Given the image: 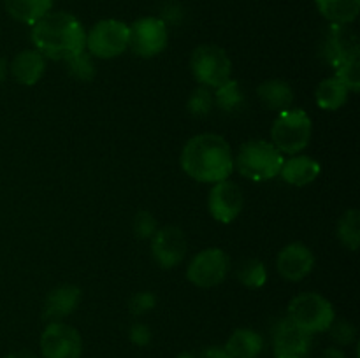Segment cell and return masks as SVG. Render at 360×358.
<instances>
[{"label":"cell","instance_id":"obj_14","mask_svg":"<svg viewBox=\"0 0 360 358\" xmlns=\"http://www.w3.org/2000/svg\"><path fill=\"white\" fill-rule=\"evenodd\" d=\"M315 267V255L311 249L301 242L285 246L276 256V269L283 279L297 283L302 281Z\"/></svg>","mask_w":360,"mask_h":358},{"label":"cell","instance_id":"obj_36","mask_svg":"<svg viewBox=\"0 0 360 358\" xmlns=\"http://www.w3.org/2000/svg\"><path fill=\"white\" fill-rule=\"evenodd\" d=\"M320 358H347V354H345V351L341 350V347H327V350H323V353L320 354Z\"/></svg>","mask_w":360,"mask_h":358},{"label":"cell","instance_id":"obj_6","mask_svg":"<svg viewBox=\"0 0 360 358\" xmlns=\"http://www.w3.org/2000/svg\"><path fill=\"white\" fill-rule=\"evenodd\" d=\"M190 69L200 86L218 88L225 81L231 79L232 62L227 51L220 46L202 44L192 53Z\"/></svg>","mask_w":360,"mask_h":358},{"label":"cell","instance_id":"obj_38","mask_svg":"<svg viewBox=\"0 0 360 358\" xmlns=\"http://www.w3.org/2000/svg\"><path fill=\"white\" fill-rule=\"evenodd\" d=\"M6 76H7V63H6V60L0 58V83H4V81H6Z\"/></svg>","mask_w":360,"mask_h":358},{"label":"cell","instance_id":"obj_7","mask_svg":"<svg viewBox=\"0 0 360 358\" xmlns=\"http://www.w3.org/2000/svg\"><path fill=\"white\" fill-rule=\"evenodd\" d=\"M129 25L118 20H101L86 34V49L94 58L111 60L129 49Z\"/></svg>","mask_w":360,"mask_h":358},{"label":"cell","instance_id":"obj_15","mask_svg":"<svg viewBox=\"0 0 360 358\" xmlns=\"http://www.w3.org/2000/svg\"><path fill=\"white\" fill-rule=\"evenodd\" d=\"M273 346L276 354L306 357L311 350V333L295 325L290 318H283L273 330Z\"/></svg>","mask_w":360,"mask_h":358},{"label":"cell","instance_id":"obj_17","mask_svg":"<svg viewBox=\"0 0 360 358\" xmlns=\"http://www.w3.org/2000/svg\"><path fill=\"white\" fill-rule=\"evenodd\" d=\"M81 300V290L74 284H62L49 291L44 302V318L49 321H58V319L69 316L77 307Z\"/></svg>","mask_w":360,"mask_h":358},{"label":"cell","instance_id":"obj_37","mask_svg":"<svg viewBox=\"0 0 360 358\" xmlns=\"http://www.w3.org/2000/svg\"><path fill=\"white\" fill-rule=\"evenodd\" d=\"M4 358H39L37 354L30 353V351H16V353H9Z\"/></svg>","mask_w":360,"mask_h":358},{"label":"cell","instance_id":"obj_27","mask_svg":"<svg viewBox=\"0 0 360 358\" xmlns=\"http://www.w3.org/2000/svg\"><path fill=\"white\" fill-rule=\"evenodd\" d=\"M91 58L94 56L90 53L83 51L79 55L72 56L70 60H67V70H69L70 76L77 81H84V83L94 79L97 69H95V62Z\"/></svg>","mask_w":360,"mask_h":358},{"label":"cell","instance_id":"obj_23","mask_svg":"<svg viewBox=\"0 0 360 358\" xmlns=\"http://www.w3.org/2000/svg\"><path fill=\"white\" fill-rule=\"evenodd\" d=\"M348 93L350 91L336 77H327L316 88L315 98L319 107L323 109V111H338V109L347 104Z\"/></svg>","mask_w":360,"mask_h":358},{"label":"cell","instance_id":"obj_18","mask_svg":"<svg viewBox=\"0 0 360 358\" xmlns=\"http://www.w3.org/2000/svg\"><path fill=\"white\" fill-rule=\"evenodd\" d=\"M280 175L292 186H306L320 175V164L306 154H294L281 165Z\"/></svg>","mask_w":360,"mask_h":358},{"label":"cell","instance_id":"obj_39","mask_svg":"<svg viewBox=\"0 0 360 358\" xmlns=\"http://www.w3.org/2000/svg\"><path fill=\"white\" fill-rule=\"evenodd\" d=\"M176 358H197V357H195V354H192V353H179Z\"/></svg>","mask_w":360,"mask_h":358},{"label":"cell","instance_id":"obj_8","mask_svg":"<svg viewBox=\"0 0 360 358\" xmlns=\"http://www.w3.org/2000/svg\"><path fill=\"white\" fill-rule=\"evenodd\" d=\"M231 270V258L220 248L202 249L190 260L186 277L199 288H213L224 283Z\"/></svg>","mask_w":360,"mask_h":358},{"label":"cell","instance_id":"obj_32","mask_svg":"<svg viewBox=\"0 0 360 358\" xmlns=\"http://www.w3.org/2000/svg\"><path fill=\"white\" fill-rule=\"evenodd\" d=\"M329 332L330 337H333L340 346H348V344L354 343L355 337H357L355 326L352 325L350 321H345V319H341V321H336V319H334L333 325L329 326Z\"/></svg>","mask_w":360,"mask_h":358},{"label":"cell","instance_id":"obj_5","mask_svg":"<svg viewBox=\"0 0 360 358\" xmlns=\"http://www.w3.org/2000/svg\"><path fill=\"white\" fill-rule=\"evenodd\" d=\"M288 318L313 336V333L327 332L336 319V312L326 297L315 291H308L292 298L288 304Z\"/></svg>","mask_w":360,"mask_h":358},{"label":"cell","instance_id":"obj_24","mask_svg":"<svg viewBox=\"0 0 360 358\" xmlns=\"http://www.w3.org/2000/svg\"><path fill=\"white\" fill-rule=\"evenodd\" d=\"M213 93V102L220 111L224 112H238L245 107V91H243L241 84L236 79L225 81L224 84H220L218 88H214Z\"/></svg>","mask_w":360,"mask_h":358},{"label":"cell","instance_id":"obj_12","mask_svg":"<svg viewBox=\"0 0 360 358\" xmlns=\"http://www.w3.org/2000/svg\"><path fill=\"white\" fill-rule=\"evenodd\" d=\"M245 206L243 190L236 183L225 181L214 183L207 197V207L211 216L220 223H232Z\"/></svg>","mask_w":360,"mask_h":358},{"label":"cell","instance_id":"obj_3","mask_svg":"<svg viewBox=\"0 0 360 358\" xmlns=\"http://www.w3.org/2000/svg\"><path fill=\"white\" fill-rule=\"evenodd\" d=\"M285 158L269 140H248L234 158V167L250 181H269L280 175Z\"/></svg>","mask_w":360,"mask_h":358},{"label":"cell","instance_id":"obj_9","mask_svg":"<svg viewBox=\"0 0 360 358\" xmlns=\"http://www.w3.org/2000/svg\"><path fill=\"white\" fill-rule=\"evenodd\" d=\"M129 48L141 58H153L167 46V25L160 18H141L129 27Z\"/></svg>","mask_w":360,"mask_h":358},{"label":"cell","instance_id":"obj_26","mask_svg":"<svg viewBox=\"0 0 360 358\" xmlns=\"http://www.w3.org/2000/svg\"><path fill=\"white\" fill-rule=\"evenodd\" d=\"M236 276H238L239 283L245 284L246 288H260L267 281V269L264 262L257 258H250L239 263Z\"/></svg>","mask_w":360,"mask_h":358},{"label":"cell","instance_id":"obj_19","mask_svg":"<svg viewBox=\"0 0 360 358\" xmlns=\"http://www.w3.org/2000/svg\"><path fill=\"white\" fill-rule=\"evenodd\" d=\"M224 350L231 358H257L264 350V339L252 329H238L231 333Z\"/></svg>","mask_w":360,"mask_h":358},{"label":"cell","instance_id":"obj_1","mask_svg":"<svg viewBox=\"0 0 360 358\" xmlns=\"http://www.w3.org/2000/svg\"><path fill=\"white\" fill-rule=\"evenodd\" d=\"M181 167L199 183H220L234 172V154L227 140L218 133H199L185 144Z\"/></svg>","mask_w":360,"mask_h":358},{"label":"cell","instance_id":"obj_4","mask_svg":"<svg viewBox=\"0 0 360 358\" xmlns=\"http://www.w3.org/2000/svg\"><path fill=\"white\" fill-rule=\"evenodd\" d=\"M311 118L302 109H285L278 112L271 126V142L278 151L297 154L311 140Z\"/></svg>","mask_w":360,"mask_h":358},{"label":"cell","instance_id":"obj_34","mask_svg":"<svg viewBox=\"0 0 360 358\" xmlns=\"http://www.w3.org/2000/svg\"><path fill=\"white\" fill-rule=\"evenodd\" d=\"M160 20L164 21L165 25H169V23H172V25L181 23V20H183L181 6H179V4H176V2L165 4L164 9H162Z\"/></svg>","mask_w":360,"mask_h":358},{"label":"cell","instance_id":"obj_21","mask_svg":"<svg viewBox=\"0 0 360 358\" xmlns=\"http://www.w3.org/2000/svg\"><path fill=\"white\" fill-rule=\"evenodd\" d=\"M11 16L21 23L34 25L49 13L53 0H4Z\"/></svg>","mask_w":360,"mask_h":358},{"label":"cell","instance_id":"obj_31","mask_svg":"<svg viewBox=\"0 0 360 358\" xmlns=\"http://www.w3.org/2000/svg\"><path fill=\"white\" fill-rule=\"evenodd\" d=\"M155 305H157V297L151 291H137L136 295H132L129 300V311L134 316H143L146 312L153 311Z\"/></svg>","mask_w":360,"mask_h":358},{"label":"cell","instance_id":"obj_40","mask_svg":"<svg viewBox=\"0 0 360 358\" xmlns=\"http://www.w3.org/2000/svg\"><path fill=\"white\" fill-rule=\"evenodd\" d=\"M276 358H304V357H295V354H276Z\"/></svg>","mask_w":360,"mask_h":358},{"label":"cell","instance_id":"obj_35","mask_svg":"<svg viewBox=\"0 0 360 358\" xmlns=\"http://www.w3.org/2000/svg\"><path fill=\"white\" fill-rule=\"evenodd\" d=\"M197 358H231V354H229L224 347L213 346V347H207V350H204Z\"/></svg>","mask_w":360,"mask_h":358},{"label":"cell","instance_id":"obj_29","mask_svg":"<svg viewBox=\"0 0 360 358\" xmlns=\"http://www.w3.org/2000/svg\"><path fill=\"white\" fill-rule=\"evenodd\" d=\"M336 77L348 91H359L360 90V56L343 62L341 65L336 67Z\"/></svg>","mask_w":360,"mask_h":358},{"label":"cell","instance_id":"obj_30","mask_svg":"<svg viewBox=\"0 0 360 358\" xmlns=\"http://www.w3.org/2000/svg\"><path fill=\"white\" fill-rule=\"evenodd\" d=\"M158 230L157 225V218L153 216L148 211H139L134 218V234H136L137 239H151L155 235V232Z\"/></svg>","mask_w":360,"mask_h":358},{"label":"cell","instance_id":"obj_11","mask_svg":"<svg viewBox=\"0 0 360 358\" xmlns=\"http://www.w3.org/2000/svg\"><path fill=\"white\" fill-rule=\"evenodd\" d=\"M188 249L186 235L181 228L169 225L158 228L151 237V255L162 269H172L183 262Z\"/></svg>","mask_w":360,"mask_h":358},{"label":"cell","instance_id":"obj_20","mask_svg":"<svg viewBox=\"0 0 360 358\" xmlns=\"http://www.w3.org/2000/svg\"><path fill=\"white\" fill-rule=\"evenodd\" d=\"M257 95H259L260 102L266 105L269 111H285L290 109L292 102H294V90L290 84L283 79H267L257 88Z\"/></svg>","mask_w":360,"mask_h":358},{"label":"cell","instance_id":"obj_33","mask_svg":"<svg viewBox=\"0 0 360 358\" xmlns=\"http://www.w3.org/2000/svg\"><path fill=\"white\" fill-rule=\"evenodd\" d=\"M130 343L136 344V346L144 347L151 343V330L150 326L144 325V323H134L129 330Z\"/></svg>","mask_w":360,"mask_h":358},{"label":"cell","instance_id":"obj_13","mask_svg":"<svg viewBox=\"0 0 360 358\" xmlns=\"http://www.w3.org/2000/svg\"><path fill=\"white\" fill-rule=\"evenodd\" d=\"M322 55L334 69L347 60L357 58L360 56V46L355 32L348 28V25H330L323 39Z\"/></svg>","mask_w":360,"mask_h":358},{"label":"cell","instance_id":"obj_28","mask_svg":"<svg viewBox=\"0 0 360 358\" xmlns=\"http://www.w3.org/2000/svg\"><path fill=\"white\" fill-rule=\"evenodd\" d=\"M214 107L213 102V93L210 91V88L199 86L197 90H193L190 93L188 100H186V109L192 116H197V118H202V116H207Z\"/></svg>","mask_w":360,"mask_h":358},{"label":"cell","instance_id":"obj_25","mask_svg":"<svg viewBox=\"0 0 360 358\" xmlns=\"http://www.w3.org/2000/svg\"><path fill=\"white\" fill-rule=\"evenodd\" d=\"M338 237L350 251H357L360 244V211L348 209L338 221Z\"/></svg>","mask_w":360,"mask_h":358},{"label":"cell","instance_id":"obj_22","mask_svg":"<svg viewBox=\"0 0 360 358\" xmlns=\"http://www.w3.org/2000/svg\"><path fill=\"white\" fill-rule=\"evenodd\" d=\"M316 7L330 23L350 25L359 16L360 0H316Z\"/></svg>","mask_w":360,"mask_h":358},{"label":"cell","instance_id":"obj_10","mask_svg":"<svg viewBox=\"0 0 360 358\" xmlns=\"http://www.w3.org/2000/svg\"><path fill=\"white\" fill-rule=\"evenodd\" d=\"M42 358H81L83 339L74 326L51 321L41 336Z\"/></svg>","mask_w":360,"mask_h":358},{"label":"cell","instance_id":"obj_2","mask_svg":"<svg viewBox=\"0 0 360 358\" xmlns=\"http://www.w3.org/2000/svg\"><path fill=\"white\" fill-rule=\"evenodd\" d=\"M32 42L44 58L67 62L86 49V32L69 13H48L32 27Z\"/></svg>","mask_w":360,"mask_h":358},{"label":"cell","instance_id":"obj_16","mask_svg":"<svg viewBox=\"0 0 360 358\" xmlns=\"http://www.w3.org/2000/svg\"><path fill=\"white\" fill-rule=\"evenodd\" d=\"M11 76L18 84L34 86L41 81L46 70V58L37 49H27L18 53L9 65Z\"/></svg>","mask_w":360,"mask_h":358}]
</instances>
